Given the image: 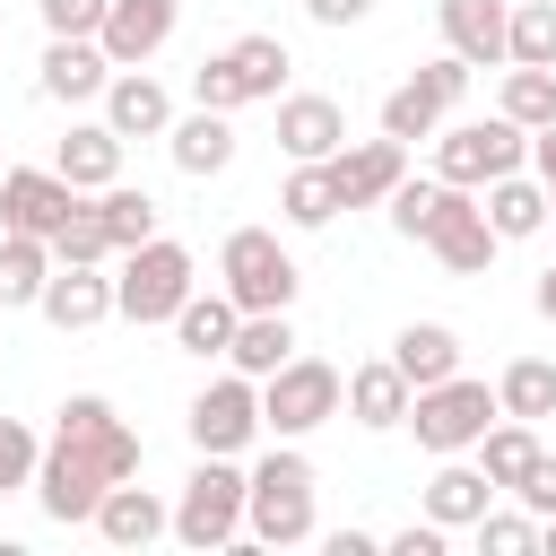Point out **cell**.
I'll list each match as a JSON object with an SVG mask.
<instances>
[{
    "mask_svg": "<svg viewBox=\"0 0 556 556\" xmlns=\"http://www.w3.org/2000/svg\"><path fill=\"white\" fill-rule=\"evenodd\" d=\"M313 460L295 443H269L252 469H243V547H304L321 521H313Z\"/></svg>",
    "mask_w": 556,
    "mask_h": 556,
    "instance_id": "1",
    "label": "cell"
},
{
    "mask_svg": "<svg viewBox=\"0 0 556 556\" xmlns=\"http://www.w3.org/2000/svg\"><path fill=\"white\" fill-rule=\"evenodd\" d=\"M191 556H217V547H243V460L235 452H200V469L182 478L174 495V530Z\"/></svg>",
    "mask_w": 556,
    "mask_h": 556,
    "instance_id": "2",
    "label": "cell"
},
{
    "mask_svg": "<svg viewBox=\"0 0 556 556\" xmlns=\"http://www.w3.org/2000/svg\"><path fill=\"white\" fill-rule=\"evenodd\" d=\"M217 287L235 295V313H287L295 287H304V269H295V252L278 243V226H235V235L217 243Z\"/></svg>",
    "mask_w": 556,
    "mask_h": 556,
    "instance_id": "3",
    "label": "cell"
},
{
    "mask_svg": "<svg viewBox=\"0 0 556 556\" xmlns=\"http://www.w3.org/2000/svg\"><path fill=\"white\" fill-rule=\"evenodd\" d=\"M191 287H200V261H191V243H174V235H148V243H130V252H122L113 313L148 330V321H174Z\"/></svg>",
    "mask_w": 556,
    "mask_h": 556,
    "instance_id": "4",
    "label": "cell"
},
{
    "mask_svg": "<svg viewBox=\"0 0 556 556\" xmlns=\"http://www.w3.org/2000/svg\"><path fill=\"white\" fill-rule=\"evenodd\" d=\"M339 400H348V374L330 356H287L278 374H261V426L278 443H304L313 426H330Z\"/></svg>",
    "mask_w": 556,
    "mask_h": 556,
    "instance_id": "5",
    "label": "cell"
},
{
    "mask_svg": "<svg viewBox=\"0 0 556 556\" xmlns=\"http://www.w3.org/2000/svg\"><path fill=\"white\" fill-rule=\"evenodd\" d=\"M504 408H495V391L486 382H469V374H443V382H426V391H408V417L400 426H417V452H469L486 426H495Z\"/></svg>",
    "mask_w": 556,
    "mask_h": 556,
    "instance_id": "6",
    "label": "cell"
},
{
    "mask_svg": "<svg viewBox=\"0 0 556 556\" xmlns=\"http://www.w3.org/2000/svg\"><path fill=\"white\" fill-rule=\"evenodd\" d=\"M513 165H530V130L504 122V113H486V122H443V130H434V174L460 182V191H478V182H495V174H513Z\"/></svg>",
    "mask_w": 556,
    "mask_h": 556,
    "instance_id": "7",
    "label": "cell"
},
{
    "mask_svg": "<svg viewBox=\"0 0 556 556\" xmlns=\"http://www.w3.org/2000/svg\"><path fill=\"white\" fill-rule=\"evenodd\" d=\"M182 426H191V452H243V443L261 434V382L226 365L217 382H200V391H191Z\"/></svg>",
    "mask_w": 556,
    "mask_h": 556,
    "instance_id": "8",
    "label": "cell"
},
{
    "mask_svg": "<svg viewBox=\"0 0 556 556\" xmlns=\"http://www.w3.org/2000/svg\"><path fill=\"white\" fill-rule=\"evenodd\" d=\"M52 434L78 443L104 478H139V434H130V417H122L104 391H70V400L52 408Z\"/></svg>",
    "mask_w": 556,
    "mask_h": 556,
    "instance_id": "9",
    "label": "cell"
},
{
    "mask_svg": "<svg viewBox=\"0 0 556 556\" xmlns=\"http://www.w3.org/2000/svg\"><path fill=\"white\" fill-rule=\"evenodd\" d=\"M104 486H113V478H104V469H96L78 443H61V434L43 443V460H35V504H43L61 530H70V521H96Z\"/></svg>",
    "mask_w": 556,
    "mask_h": 556,
    "instance_id": "10",
    "label": "cell"
},
{
    "mask_svg": "<svg viewBox=\"0 0 556 556\" xmlns=\"http://www.w3.org/2000/svg\"><path fill=\"white\" fill-rule=\"evenodd\" d=\"M174 26H182V0H104L96 43H104L113 70H148V61L174 43Z\"/></svg>",
    "mask_w": 556,
    "mask_h": 556,
    "instance_id": "11",
    "label": "cell"
},
{
    "mask_svg": "<svg viewBox=\"0 0 556 556\" xmlns=\"http://www.w3.org/2000/svg\"><path fill=\"white\" fill-rule=\"evenodd\" d=\"M426 252H434V261H443L452 278H486V269H495V252H504V235L486 226L478 191H460V182H452V200H443V217H434Z\"/></svg>",
    "mask_w": 556,
    "mask_h": 556,
    "instance_id": "12",
    "label": "cell"
},
{
    "mask_svg": "<svg viewBox=\"0 0 556 556\" xmlns=\"http://www.w3.org/2000/svg\"><path fill=\"white\" fill-rule=\"evenodd\" d=\"M78 208V191L52 174V165H9L0 174V235H43L52 243V226Z\"/></svg>",
    "mask_w": 556,
    "mask_h": 556,
    "instance_id": "13",
    "label": "cell"
},
{
    "mask_svg": "<svg viewBox=\"0 0 556 556\" xmlns=\"http://www.w3.org/2000/svg\"><path fill=\"white\" fill-rule=\"evenodd\" d=\"M400 174H408V139H348V148L330 156V182H339V208H382Z\"/></svg>",
    "mask_w": 556,
    "mask_h": 556,
    "instance_id": "14",
    "label": "cell"
},
{
    "mask_svg": "<svg viewBox=\"0 0 556 556\" xmlns=\"http://www.w3.org/2000/svg\"><path fill=\"white\" fill-rule=\"evenodd\" d=\"M35 313H43L52 330H96V321L113 313V278H104V261H52Z\"/></svg>",
    "mask_w": 556,
    "mask_h": 556,
    "instance_id": "15",
    "label": "cell"
},
{
    "mask_svg": "<svg viewBox=\"0 0 556 556\" xmlns=\"http://www.w3.org/2000/svg\"><path fill=\"white\" fill-rule=\"evenodd\" d=\"M87 530H96V539H104V547H122V556H130V547H156V539H165V530H174V504H165V495H156V486H130V478H113V486H104V504H96V521H87Z\"/></svg>",
    "mask_w": 556,
    "mask_h": 556,
    "instance_id": "16",
    "label": "cell"
},
{
    "mask_svg": "<svg viewBox=\"0 0 556 556\" xmlns=\"http://www.w3.org/2000/svg\"><path fill=\"white\" fill-rule=\"evenodd\" d=\"M104 122H113V139L130 148V139H165L174 130V96H165V78H148V70H113L104 78Z\"/></svg>",
    "mask_w": 556,
    "mask_h": 556,
    "instance_id": "17",
    "label": "cell"
},
{
    "mask_svg": "<svg viewBox=\"0 0 556 556\" xmlns=\"http://www.w3.org/2000/svg\"><path fill=\"white\" fill-rule=\"evenodd\" d=\"M278 148H287V165H330L348 148L339 96H278Z\"/></svg>",
    "mask_w": 556,
    "mask_h": 556,
    "instance_id": "18",
    "label": "cell"
},
{
    "mask_svg": "<svg viewBox=\"0 0 556 556\" xmlns=\"http://www.w3.org/2000/svg\"><path fill=\"white\" fill-rule=\"evenodd\" d=\"M504 17H513V0H434L443 52H460L469 70H504Z\"/></svg>",
    "mask_w": 556,
    "mask_h": 556,
    "instance_id": "19",
    "label": "cell"
},
{
    "mask_svg": "<svg viewBox=\"0 0 556 556\" xmlns=\"http://www.w3.org/2000/svg\"><path fill=\"white\" fill-rule=\"evenodd\" d=\"M104 78H113V61H104L96 35H52V43H43V78H35V87H43L52 104H96Z\"/></svg>",
    "mask_w": 556,
    "mask_h": 556,
    "instance_id": "20",
    "label": "cell"
},
{
    "mask_svg": "<svg viewBox=\"0 0 556 556\" xmlns=\"http://www.w3.org/2000/svg\"><path fill=\"white\" fill-rule=\"evenodd\" d=\"M165 156H174V174H191V182L226 174V165H235V113H208V104L174 113V130H165Z\"/></svg>",
    "mask_w": 556,
    "mask_h": 556,
    "instance_id": "21",
    "label": "cell"
},
{
    "mask_svg": "<svg viewBox=\"0 0 556 556\" xmlns=\"http://www.w3.org/2000/svg\"><path fill=\"white\" fill-rule=\"evenodd\" d=\"M417 504H426V521H443V530H469V521L495 504V478H486L469 452H443V469L426 478V495H417Z\"/></svg>",
    "mask_w": 556,
    "mask_h": 556,
    "instance_id": "22",
    "label": "cell"
},
{
    "mask_svg": "<svg viewBox=\"0 0 556 556\" xmlns=\"http://www.w3.org/2000/svg\"><path fill=\"white\" fill-rule=\"evenodd\" d=\"M52 174H61L70 191L122 182V139H113V122H104V113H96V122H70V139L52 148Z\"/></svg>",
    "mask_w": 556,
    "mask_h": 556,
    "instance_id": "23",
    "label": "cell"
},
{
    "mask_svg": "<svg viewBox=\"0 0 556 556\" xmlns=\"http://www.w3.org/2000/svg\"><path fill=\"white\" fill-rule=\"evenodd\" d=\"M478 208H486V226H495L504 243H521V235H539V226H547V182H539L530 165H513V174L478 182Z\"/></svg>",
    "mask_w": 556,
    "mask_h": 556,
    "instance_id": "24",
    "label": "cell"
},
{
    "mask_svg": "<svg viewBox=\"0 0 556 556\" xmlns=\"http://www.w3.org/2000/svg\"><path fill=\"white\" fill-rule=\"evenodd\" d=\"M339 408H348L365 434H391V426L408 417V374H400L391 356H365V365L348 374V400H339Z\"/></svg>",
    "mask_w": 556,
    "mask_h": 556,
    "instance_id": "25",
    "label": "cell"
},
{
    "mask_svg": "<svg viewBox=\"0 0 556 556\" xmlns=\"http://www.w3.org/2000/svg\"><path fill=\"white\" fill-rule=\"evenodd\" d=\"M235 321H243V313H235V295H226V287H208V295L191 287V295H182V313H174L165 330H174V348H182V356H200V365H208V356H226Z\"/></svg>",
    "mask_w": 556,
    "mask_h": 556,
    "instance_id": "26",
    "label": "cell"
},
{
    "mask_svg": "<svg viewBox=\"0 0 556 556\" xmlns=\"http://www.w3.org/2000/svg\"><path fill=\"white\" fill-rule=\"evenodd\" d=\"M391 365L408 374V391H426V382L460 374V330H452V321H408V330L391 339Z\"/></svg>",
    "mask_w": 556,
    "mask_h": 556,
    "instance_id": "27",
    "label": "cell"
},
{
    "mask_svg": "<svg viewBox=\"0 0 556 556\" xmlns=\"http://www.w3.org/2000/svg\"><path fill=\"white\" fill-rule=\"evenodd\" d=\"M287 356H295V321H287V313H243V321H235V339H226V365H235V374H252V382H261V374H278Z\"/></svg>",
    "mask_w": 556,
    "mask_h": 556,
    "instance_id": "28",
    "label": "cell"
},
{
    "mask_svg": "<svg viewBox=\"0 0 556 556\" xmlns=\"http://www.w3.org/2000/svg\"><path fill=\"white\" fill-rule=\"evenodd\" d=\"M226 61H235V78H243V104H278V87H287V70H295V52H287L278 35H235Z\"/></svg>",
    "mask_w": 556,
    "mask_h": 556,
    "instance_id": "29",
    "label": "cell"
},
{
    "mask_svg": "<svg viewBox=\"0 0 556 556\" xmlns=\"http://www.w3.org/2000/svg\"><path fill=\"white\" fill-rule=\"evenodd\" d=\"M469 452H478V469H486V478H495V495H504V486H513V478H521V469H530L547 443H539V426H530V417H495V426H486Z\"/></svg>",
    "mask_w": 556,
    "mask_h": 556,
    "instance_id": "30",
    "label": "cell"
},
{
    "mask_svg": "<svg viewBox=\"0 0 556 556\" xmlns=\"http://www.w3.org/2000/svg\"><path fill=\"white\" fill-rule=\"evenodd\" d=\"M495 408L504 417H556V356H513L504 374H495Z\"/></svg>",
    "mask_w": 556,
    "mask_h": 556,
    "instance_id": "31",
    "label": "cell"
},
{
    "mask_svg": "<svg viewBox=\"0 0 556 556\" xmlns=\"http://www.w3.org/2000/svg\"><path fill=\"white\" fill-rule=\"evenodd\" d=\"M278 217H287L295 235H321V226L339 217V182H330V165H295V174L278 182Z\"/></svg>",
    "mask_w": 556,
    "mask_h": 556,
    "instance_id": "32",
    "label": "cell"
},
{
    "mask_svg": "<svg viewBox=\"0 0 556 556\" xmlns=\"http://www.w3.org/2000/svg\"><path fill=\"white\" fill-rule=\"evenodd\" d=\"M96 200V217H104V243H113V261L130 252V243H148L156 235V200L148 191H130V182H104V191H87Z\"/></svg>",
    "mask_w": 556,
    "mask_h": 556,
    "instance_id": "33",
    "label": "cell"
},
{
    "mask_svg": "<svg viewBox=\"0 0 556 556\" xmlns=\"http://www.w3.org/2000/svg\"><path fill=\"white\" fill-rule=\"evenodd\" d=\"M43 278H52V243H43V235H0V304H9V313L35 304Z\"/></svg>",
    "mask_w": 556,
    "mask_h": 556,
    "instance_id": "34",
    "label": "cell"
},
{
    "mask_svg": "<svg viewBox=\"0 0 556 556\" xmlns=\"http://www.w3.org/2000/svg\"><path fill=\"white\" fill-rule=\"evenodd\" d=\"M504 61L556 70V0H513V17H504Z\"/></svg>",
    "mask_w": 556,
    "mask_h": 556,
    "instance_id": "35",
    "label": "cell"
},
{
    "mask_svg": "<svg viewBox=\"0 0 556 556\" xmlns=\"http://www.w3.org/2000/svg\"><path fill=\"white\" fill-rule=\"evenodd\" d=\"M443 200H452V182H443V174H400L382 208H391V226H400L408 243H426V235H434V217H443Z\"/></svg>",
    "mask_w": 556,
    "mask_h": 556,
    "instance_id": "36",
    "label": "cell"
},
{
    "mask_svg": "<svg viewBox=\"0 0 556 556\" xmlns=\"http://www.w3.org/2000/svg\"><path fill=\"white\" fill-rule=\"evenodd\" d=\"M495 113L521 122V130L556 122V70H521V61H504V96H495Z\"/></svg>",
    "mask_w": 556,
    "mask_h": 556,
    "instance_id": "37",
    "label": "cell"
},
{
    "mask_svg": "<svg viewBox=\"0 0 556 556\" xmlns=\"http://www.w3.org/2000/svg\"><path fill=\"white\" fill-rule=\"evenodd\" d=\"M434 130H443V104H434L417 78L382 96V139H434Z\"/></svg>",
    "mask_w": 556,
    "mask_h": 556,
    "instance_id": "38",
    "label": "cell"
},
{
    "mask_svg": "<svg viewBox=\"0 0 556 556\" xmlns=\"http://www.w3.org/2000/svg\"><path fill=\"white\" fill-rule=\"evenodd\" d=\"M52 261H113V243H104V217H96V200L78 191V208L52 226Z\"/></svg>",
    "mask_w": 556,
    "mask_h": 556,
    "instance_id": "39",
    "label": "cell"
},
{
    "mask_svg": "<svg viewBox=\"0 0 556 556\" xmlns=\"http://www.w3.org/2000/svg\"><path fill=\"white\" fill-rule=\"evenodd\" d=\"M469 530H478V547H486V556H530V547H539V521H530L521 504H513V513H495V504H486Z\"/></svg>",
    "mask_w": 556,
    "mask_h": 556,
    "instance_id": "40",
    "label": "cell"
},
{
    "mask_svg": "<svg viewBox=\"0 0 556 556\" xmlns=\"http://www.w3.org/2000/svg\"><path fill=\"white\" fill-rule=\"evenodd\" d=\"M35 460H43V443H35V426H26V417H0V495H17V486H35Z\"/></svg>",
    "mask_w": 556,
    "mask_h": 556,
    "instance_id": "41",
    "label": "cell"
},
{
    "mask_svg": "<svg viewBox=\"0 0 556 556\" xmlns=\"http://www.w3.org/2000/svg\"><path fill=\"white\" fill-rule=\"evenodd\" d=\"M191 104H208V113H243V78H235L226 52H200V70H191Z\"/></svg>",
    "mask_w": 556,
    "mask_h": 556,
    "instance_id": "42",
    "label": "cell"
},
{
    "mask_svg": "<svg viewBox=\"0 0 556 556\" xmlns=\"http://www.w3.org/2000/svg\"><path fill=\"white\" fill-rule=\"evenodd\" d=\"M504 495H513V504H521L530 521H547V513H556V452H539V460H530V469H521V478H513Z\"/></svg>",
    "mask_w": 556,
    "mask_h": 556,
    "instance_id": "43",
    "label": "cell"
},
{
    "mask_svg": "<svg viewBox=\"0 0 556 556\" xmlns=\"http://www.w3.org/2000/svg\"><path fill=\"white\" fill-rule=\"evenodd\" d=\"M417 87H426V96H434V104H443V113H452V104H460V96H469V61H460V52H434V61H426V70H417Z\"/></svg>",
    "mask_w": 556,
    "mask_h": 556,
    "instance_id": "44",
    "label": "cell"
},
{
    "mask_svg": "<svg viewBox=\"0 0 556 556\" xmlns=\"http://www.w3.org/2000/svg\"><path fill=\"white\" fill-rule=\"evenodd\" d=\"M43 26L52 35H96L104 26V0H43Z\"/></svg>",
    "mask_w": 556,
    "mask_h": 556,
    "instance_id": "45",
    "label": "cell"
},
{
    "mask_svg": "<svg viewBox=\"0 0 556 556\" xmlns=\"http://www.w3.org/2000/svg\"><path fill=\"white\" fill-rule=\"evenodd\" d=\"M443 539H452L443 521H408V530H391L382 547H391V556H443Z\"/></svg>",
    "mask_w": 556,
    "mask_h": 556,
    "instance_id": "46",
    "label": "cell"
},
{
    "mask_svg": "<svg viewBox=\"0 0 556 556\" xmlns=\"http://www.w3.org/2000/svg\"><path fill=\"white\" fill-rule=\"evenodd\" d=\"M304 17H313V26H365L374 0H304Z\"/></svg>",
    "mask_w": 556,
    "mask_h": 556,
    "instance_id": "47",
    "label": "cell"
},
{
    "mask_svg": "<svg viewBox=\"0 0 556 556\" xmlns=\"http://www.w3.org/2000/svg\"><path fill=\"white\" fill-rule=\"evenodd\" d=\"M321 547H330V556H374V547H382V539H374V530H330V539H321Z\"/></svg>",
    "mask_w": 556,
    "mask_h": 556,
    "instance_id": "48",
    "label": "cell"
},
{
    "mask_svg": "<svg viewBox=\"0 0 556 556\" xmlns=\"http://www.w3.org/2000/svg\"><path fill=\"white\" fill-rule=\"evenodd\" d=\"M530 304H539V313L556 321V269H539V295H530Z\"/></svg>",
    "mask_w": 556,
    "mask_h": 556,
    "instance_id": "49",
    "label": "cell"
},
{
    "mask_svg": "<svg viewBox=\"0 0 556 556\" xmlns=\"http://www.w3.org/2000/svg\"><path fill=\"white\" fill-rule=\"evenodd\" d=\"M539 547H547V556H556V513H547V521H539Z\"/></svg>",
    "mask_w": 556,
    "mask_h": 556,
    "instance_id": "50",
    "label": "cell"
},
{
    "mask_svg": "<svg viewBox=\"0 0 556 556\" xmlns=\"http://www.w3.org/2000/svg\"><path fill=\"white\" fill-rule=\"evenodd\" d=\"M547 226H556V182H547Z\"/></svg>",
    "mask_w": 556,
    "mask_h": 556,
    "instance_id": "51",
    "label": "cell"
},
{
    "mask_svg": "<svg viewBox=\"0 0 556 556\" xmlns=\"http://www.w3.org/2000/svg\"><path fill=\"white\" fill-rule=\"evenodd\" d=\"M0 35H9V17H0Z\"/></svg>",
    "mask_w": 556,
    "mask_h": 556,
    "instance_id": "52",
    "label": "cell"
},
{
    "mask_svg": "<svg viewBox=\"0 0 556 556\" xmlns=\"http://www.w3.org/2000/svg\"><path fill=\"white\" fill-rule=\"evenodd\" d=\"M0 174H9V165H0Z\"/></svg>",
    "mask_w": 556,
    "mask_h": 556,
    "instance_id": "53",
    "label": "cell"
}]
</instances>
